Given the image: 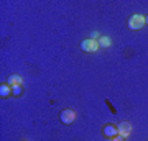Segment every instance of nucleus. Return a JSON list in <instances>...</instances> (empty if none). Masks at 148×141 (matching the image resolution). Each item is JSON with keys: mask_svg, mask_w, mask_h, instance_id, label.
I'll use <instances>...</instances> for the list:
<instances>
[{"mask_svg": "<svg viewBox=\"0 0 148 141\" xmlns=\"http://www.w3.org/2000/svg\"><path fill=\"white\" fill-rule=\"evenodd\" d=\"M147 25V21H145V16L143 15H132L130 18H128V28L130 30H140V28H143V26Z\"/></svg>", "mask_w": 148, "mask_h": 141, "instance_id": "nucleus-1", "label": "nucleus"}, {"mask_svg": "<svg viewBox=\"0 0 148 141\" xmlns=\"http://www.w3.org/2000/svg\"><path fill=\"white\" fill-rule=\"evenodd\" d=\"M81 49L84 52H95L99 49V43H97V40H92V38L82 40L81 41Z\"/></svg>", "mask_w": 148, "mask_h": 141, "instance_id": "nucleus-2", "label": "nucleus"}, {"mask_svg": "<svg viewBox=\"0 0 148 141\" xmlns=\"http://www.w3.org/2000/svg\"><path fill=\"white\" fill-rule=\"evenodd\" d=\"M59 118H61V121H63L64 125H71V123H74V120H76V112L71 108H64L61 113H59Z\"/></svg>", "mask_w": 148, "mask_h": 141, "instance_id": "nucleus-3", "label": "nucleus"}, {"mask_svg": "<svg viewBox=\"0 0 148 141\" xmlns=\"http://www.w3.org/2000/svg\"><path fill=\"white\" fill-rule=\"evenodd\" d=\"M102 133H104V136H106V138H115V136L119 135V128L109 123V125H106V126H104V130H102Z\"/></svg>", "mask_w": 148, "mask_h": 141, "instance_id": "nucleus-4", "label": "nucleus"}, {"mask_svg": "<svg viewBox=\"0 0 148 141\" xmlns=\"http://www.w3.org/2000/svg\"><path fill=\"white\" fill-rule=\"evenodd\" d=\"M117 128H119V135H122L123 138H127V136L130 135V131H132V125L127 123V121H122Z\"/></svg>", "mask_w": 148, "mask_h": 141, "instance_id": "nucleus-5", "label": "nucleus"}, {"mask_svg": "<svg viewBox=\"0 0 148 141\" xmlns=\"http://www.w3.org/2000/svg\"><path fill=\"white\" fill-rule=\"evenodd\" d=\"M8 85H10V87H13V85H21V76H18V74L10 76V77H8Z\"/></svg>", "mask_w": 148, "mask_h": 141, "instance_id": "nucleus-6", "label": "nucleus"}, {"mask_svg": "<svg viewBox=\"0 0 148 141\" xmlns=\"http://www.w3.org/2000/svg\"><path fill=\"white\" fill-rule=\"evenodd\" d=\"M97 43H99V48H109L112 44V40L109 36H101L97 40Z\"/></svg>", "mask_w": 148, "mask_h": 141, "instance_id": "nucleus-7", "label": "nucleus"}, {"mask_svg": "<svg viewBox=\"0 0 148 141\" xmlns=\"http://www.w3.org/2000/svg\"><path fill=\"white\" fill-rule=\"evenodd\" d=\"M12 94V87L8 84H2L0 85V97H8Z\"/></svg>", "mask_w": 148, "mask_h": 141, "instance_id": "nucleus-8", "label": "nucleus"}, {"mask_svg": "<svg viewBox=\"0 0 148 141\" xmlns=\"http://www.w3.org/2000/svg\"><path fill=\"white\" fill-rule=\"evenodd\" d=\"M21 92H23L21 90V85H13L12 87V94L13 95H21Z\"/></svg>", "mask_w": 148, "mask_h": 141, "instance_id": "nucleus-9", "label": "nucleus"}, {"mask_svg": "<svg viewBox=\"0 0 148 141\" xmlns=\"http://www.w3.org/2000/svg\"><path fill=\"white\" fill-rule=\"evenodd\" d=\"M112 140H114V141H125V138H123L122 135H117L115 138H112Z\"/></svg>", "mask_w": 148, "mask_h": 141, "instance_id": "nucleus-10", "label": "nucleus"}, {"mask_svg": "<svg viewBox=\"0 0 148 141\" xmlns=\"http://www.w3.org/2000/svg\"><path fill=\"white\" fill-rule=\"evenodd\" d=\"M90 36H92V40H95V38H101V35L99 33H90Z\"/></svg>", "mask_w": 148, "mask_h": 141, "instance_id": "nucleus-11", "label": "nucleus"}, {"mask_svg": "<svg viewBox=\"0 0 148 141\" xmlns=\"http://www.w3.org/2000/svg\"><path fill=\"white\" fill-rule=\"evenodd\" d=\"M107 141H114V140H112V138H107Z\"/></svg>", "mask_w": 148, "mask_h": 141, "instance_id": "nucleus-12", "label": "nucleus"}, {"mask_svg": "<svg viewBox=\"0 0 148 141\" xmlns=\"http://www.w3.org/2000/svg\"><path fill=\"white\" fill-rule=\"evenodd\" d=\"M145 21H147V23H148V16H145Z\"/></svg>", "mask_w": 148, "mask_h": 141, "instance_id": "nucleus-13", "label": "nucleus"}, {"mask_svg": "<svg viewBox=\"0 0 148 141\" xmlns=\"http://www.w3.org/2000/svg\"><path fill=\"white\" fill-rule=\"evenodd\" d=\"M23 141H27V140H23Z\"/></svg>", "mask_w": 148, "mask_h": 141, "instance_id": "nucleus-14", "label": "nucleus"}]
</instances>
